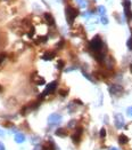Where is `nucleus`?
I'll use <instances>...</instances> for the list:
<instances>
[{
	"label": "nucleus",
	"mask_w": 132,
	"mask_h": 150,
	"mask_svg": "<svg viewBox=\"0 0 132 150\" xmlns=\"http://www.w3.org/2000/svg\"><path fill=\"white\" fill-rule=\"evenodd\" d=\"M90 47H91V50H94L95 53H98V52L101 50L103 41H101V39H100L99 36H96V37L91 40V42H90Z\"/></svg>",
	"instance_id": "1"
},
{
	"label": "nucleus",
	"mask_w": 132,
	"mask_h": 150,
	"mask_svg": "<svg viewBox=\"0 0 132 150\" xmlns=\"http://www.w3.org/2000/svg\"><path fill=\"white\" fill-rule=\"evenodd\" d=\"M78 9H75V8H73L71 6H68L67 8H66V18H67V21H68V23L70 24H73V22H74V18L78 16Z\"/></svg>",
	"instance_id": "2"
},
{
	"label": "nucleus",
	"mask_w": 132,
	"mask_h": 150,
	"mask_svg": "<svg viewBox=\"0 0 132 150\" xmlns=\"http://www.w3.org/2000/svg\"><path fill=\"white\" fill-rule=\"evenodd\" d=\"M124 12L126 15V18L130 21L132 20V11H131V1L130 0H125L124 1Z\"/></svg>",
	"instance_id": "3"
},
{
	"label": "nucleus",
	"mask_w": 132,
	"mask_h": 150,
	"mask_svg": "<svg viewBox=\"0 0 132 150\" xmlns=\"http://www.w3.org/2000/svg\"><path fill=\"white\" fill-rule=\"evenodd\" d=\"M114 122H115V126L117 128H122L124 126V118L123 116L120 115V113H116L115 117H114Z\"/></svg>",
	"instance_id": "4"
},
{
	"label": "nucleus",
	"mask_w": 132,
	"mask_h": 150,
	"mask_svg": "<svg viewBox=\"0 0 132 150\" xmlns=\"http://www.w3.org/2000/svg\"><path fill=\"white\" fill-rule=\"evenodd\" d=\"M122 92H123V87L120 85H112L109 87V93L113 95H120Z\"/></svg>",
	"instance_id": "5"
},
{
	"label": "nucleus",
	"mask_w": 132,
	"mask_h": 150,
	"mask_svg": "<svg viewBox=\"0 0 132 150\" xmlns=\"http://www.w3.org/2000/svg\"><path fill=\"white\" fill-rule=\"evenodd\" d=\"M82 132H83V129H82L81 127H79V128L76 129V132L72 135V140L75 142V143H79V142H80L81 135H82Z\"/></svg>",
	"instance_id": "6"
},
{
	"label": "nucleus",
	"mask_w": 132,
	"mask_h": 150,
	"mask_svg": "<svg viewBox=\"0 0 132 150\" xmlns=\"http://www.w3.org/2000/svg\"><path fill=\"white\" fill-rule=\"evenodd\" d=\"M56 87H57V83H56V81L50 83L48 86H47V88L45 89V92H43L42 95H46V94H49V93H52V92L56 89Z\"/></svg>",
	"instance_id": "7"
},
{
	"label": "nucleus",
	"mask_w": 132,
	"mask_h": 150,
	"mask_svg": "<svg viewBox=\"0 0 132 150\" xmlns=\"http://www.w3.org/2000/svg\"><path fill=\"white\" fill-rule=\"evenodd\" d=\"M45 20L47 21V23H48L49 25L55 24V20H54V17H52V15H51L50 13H46V14H45Z\"/></svg>",
	"instance_id": "8"
},
{
	"label": "nucleus",
	"mask_w": 132,
	"mask_h": 150,
	"mask_svg": "<svg viewBox=\"0 0 132 150\" xmlns=\"http://www.w3.org/2000/svg\"><path fill=\"white\" fill-rule=\"evenodd\" d=\"M56 135H57V137H60V138H65V137L67 135V132H66L65 128H58V129L56 131Z\"/></svg>",
	"instance_id": "9"
},
{
	"label": "nucleus",
	"mask_w": 132,
	"mask_h": 150,
	"mask_svg": "<svg viewBox=\"0 0 132 150\" xmlns=\"http://www.w3.org/2000/svg\"><path fill=\"white\" fill-rule=\"evenodd\" d=\"M42 150H56V148H55V144L51 141H48L46 143V146L42 148Z\"/></svg>",
	"instance_id": "10"
},
{
	"label": "nucleus",
	"mask_w": 132,
	"mask_h": 150,
	"mask_svg": "<svg viewBox=\"0 0 132 150\" xmlns=\"http://www.w3.org/2000/svg\"><path fill=\"white\" fill-rule=\"evenodd\" d=\"M119 142H120L121 144H125V143L129 142V138H128L126 135L122 134V135H120V138H119Z\"/></svg>",
	"instance_id": "11"
},
{
	"label": "nucleus",
	"mask_w": 132,
	"mask_h": 150,
	"mask_svg": "<svg viewBox=\"0 0 132 150\" xmlns=\"http://www.w3.org/2000/svg\"><path fill=\"white\" fill-rule=\"evenodd\" d=\"M60 119H61V117H60L59 115H51L49 117V122L50 123H52V122H59Z\"/></svg>",
	"instance_id": "12"
},
{
	"label": "nucleus",
	"mask_w": 132,
	"mask_h": 150,
	"mask_svg": "<svg viewBox=\"0 0 132 150\" xmlns=\"http://www.w3.org/2000/svg\"><path fill=\"white\" fill-rule=\"evenodd\" d=\"M54 57H55V53H46V54L42 56V59H43V60H46V61L52 60Z\"/></svg>",
	"instance_id": "13"
},
{
	"label": "nucleus",
	"mask_w": 132,
	"mask_h": 150,
	"mask_svg": "<svg viewBox=\"0 0 132 150\" xmlns=\"http://www.w3.org/2000/svg\"><path fill=\"white\" fill-rule=\"evenodd\" d=\"M34 81H36L38 85H43V84H45V79H43V78H41V77H36Z\"/></svg>",
	"instance_id": "14"
},
{
	"label": "nucleus",
	"mask_w": 132,
	"mask_h": 150,
	"mask_svg": "<svg viewBox=\"0 0 132 150\" xmlns=\"http://www.w3.org/2000/svg\"><path fill=\"white\" fill-rule=\"evenodd\" d=\"M64 65H65V62H64L63 60H59V61H58V63H57V68H58L59 70H61V69L64 68Z\"/></svg>",
	"instance_id": "15"
},
{
	"label": "nucleus",
	"mask_w": 132,
	"mask_h": 150,
	"mask_svg": "<svg viewBox=\"0 0 132 150\" xmlns=\"http://www.w3.org/2000/svg\"><path fill=\"white\" fill-rule=\"evenodd\" d=\"M99 13L103 15V16H105V13H106V9H105V7H99Z\"/></svg>",
	"instance_id": "16"
},
{
	"label": "nucleus",
	"mask_w": 132,
	"mask_h": 150,
	"mask_svg": "<svg viewBox=\"0 0 132 150\" xmlns=\"http://www.w3.org/2000/svg\"><path fill=\"white\" fill-rule=\"evenodd\" d=\"M16 141H18V142H20V141H21V142L24 141V137H23V135H20V134L16 135Z\"/></svg>",
	"instance_id": "17"
},
{
	"label": "nucleus",
	"mask_w": 132,
	"mask_h": 150,
	"mask_svg": "<svg viewBox=\"0 0 132 150\" xmlns=\"http://www.w3.org/2000/svg\"><path fill=\"white\" fill-rule=\"evenodd\" d=\"M105 135H106V129L105 128H101L100 129V137L101 138H105Z\"/></svg>",
	"instance_id": "18"
},
{
	"label": "nucleus",
	"mask_w": 132,
	"mask_h": 150,
	"mask_svg": "<svg viewBox=\"0 0 132 150\" xmlns=\"http://www.w3.org/2000/svg\"><path fill=\"white\" fill-rule=\"evenodd\" d=\"M128 48H129L130 50H132V37L128 40Z\"/></svg>",
	"instance_id": "19"
},
{
	"label": "nucleus",
	"mask_w": 132,
	"mask_h": 150,
	"mask_svg": "<svg viewBox=\"0 0 132 150\" xmlns=\"http://www.w3.org/2000/svg\"><path fill=\"white\" fill-rule=\"evenodd\" d=\"M101 22H103V24H108V20L106 16H103L101 17Z\"/></svg>",
	"instance_id": "20"
},
{
	"label": "nucleus",
	"mask_w": 132,
	"mask_h": 150,
	"mask_svg": "<svg viewBox=\"0 0 132 150\" xmlns=\"http://www.w3.org/2000/svg\"><path fill=\"white\" fill-rule=\"evenodd\" d=\"M59 94L61 95V96H66V95H67V91H63V89H60Z\"/></svg>",
	"instance_id": "21"
},
{
	"label": "nucleus",
	"mask_w": 132,
	"mask_h": 150,
	"mask_svg": "<svg viewBox=\"0 0 132 150\" xmlns=\"http://www.w3.org/2000/svg\"><path fill=\"white\" fill-rule=\"evenodd\" d=\"M47 39H48V38L46 37V36H45V37H39V38H38V40H41L42 42H46V41H47Z\"/></svg>",
	"instance_id": "22"
},
{
	"label": "nucleus",
	"mask_w": 132,
	"mask_h": 150,
	"mask_svg": "<svg viewBox=\"0 0 132 150\" xmlns=\"http://www.w3.org/2000/svg\"><path fill=\"white\" fill-rule=\"evenodd\" d=\"M78 2L80 4L81 7H85V2H84V0H78Z\"/></svg>",
	"instance_id": "23"
},
{
	"label": "nucleus",
	"mask_w": 132,
	"mask_h": 150,
	"mask_svg": "<svg viewBox=\"0 0 132 150\" xmlns=\"http://www.w3.org/2000/svg\"><path fill=\"white\" fill-rule=\"evenodd\" d=\"M126 112H128V115H129L130 117H132V107H130V108H128Z\"/></svg>",
	"instance_id": "24"
},
{
	"label": "nucleus",
	"mask_w": 132,
	"mask_h": 150,
	"mask_svg": "<svg viewBox=\"0 0 132 150\" xmlns=\"http://www.w3.org/2000/svg\"><path fill=\"white\" fill-rule=\"evenodd\" d=\"M5 57H6V54H5V53L1 54V55H0V62H2V61L5 60Z\"/></svg>",
	"instance_id": "25"
},
{
	"label": "nucleus",
	"mask_w": 132,
	"mask_h": 150,
	"mask_svg": "<svg viewBox=\"0 0 132 150\" xmlns=\"http://www.w3.org/2000/svg\"><path fill=\"white\" fill-rule=\"evenodd\" d=\"M74 124H75V120H71V122H70V124H68V126H70V127H73Z\"/></svg>",
	"instance_id": "26"
},
{
	"label": "nucleus",
	"mask_w": 132,
	"mask_h": 150,
	"mask_svg": "<svg viewBox=\"0 0 132 150\" xmlns=\"http://www.w3.org/2000/svg\"><path fill=\"white\" fill-rule=\"evenodd\" d=\"M63 45H64V40H60V42L58 44V45H57V46H58V48H60Z\"/></svg>",
	"instance_id": "27"
},
{
	"label": "nucleus",
	"mask_w": 132,
	"mask_h": 150,
	"mask_svg": "<svg viewBox=\"0 0 132 150\" xmlns=\"http://www.w3.org/2000/svg\"><path fill=\"white\" fill-rule=\"evenodd\" d=\"M0 150H5V148H3V146H2V144H0Z\"/></svg>",
	"instance_id": "28"
},
{
	"label": "nucleus",
	"mask_w": 132,
	"mask_h": 150,
	"mask_svg": "<svg viewBox=\"0 0 132 150\" xmlns=\"http://www.w3.org/2000/svg\"><path fill=\"white\" fill-rule=\"evenodd\" d=\"M109 150H119V149H117V148H115V147H113V148H110Z\"/></svg>",
	"instance_id": "29"
}]
</instances>
